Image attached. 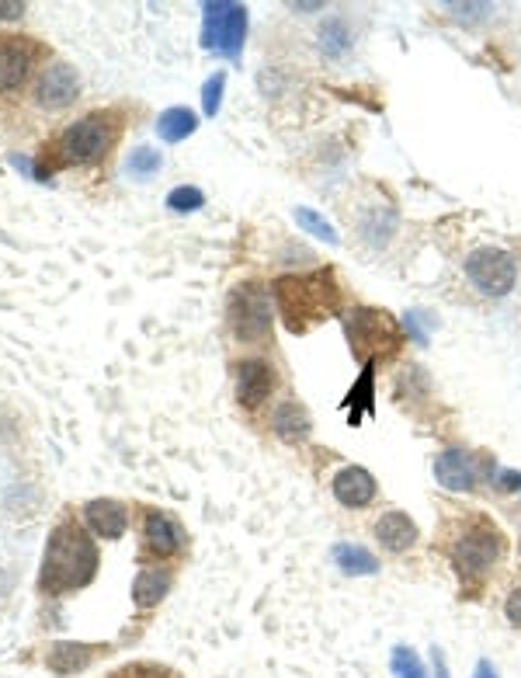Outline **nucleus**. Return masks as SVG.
Masks as SVG:
<instances>
[{
  "label": "nucleus",
  "mask_w": 521,
  "mask_h": 678,
  "mask_svg": "<svg viewBox=\"0 0 521 678\" xmlns=\"http://www.w3.org/2000/svg\"><path fill=\"white\" fill-rule=\"evenodd\" d=\"M98 574V546L80 522H60L42 560V588L53 595L84 588Z\"/></svg>",
  "instance_id": "nucleus-1"
},
{
  "label": "nucleus",
  "mask_w": 521,
  "mask_h": 678,
  "mask_svg": "<svg viewBox=\"0 0 521 678\" xmlns=\"http://www.w3.org/2000/svg\"><path fill=\"white\" fill-rule=\"evenodd\" d=\"M271 296H275V306L285 317V324H289V331L299 334L337 310L341 289H337L330 272H310V275H282L271 286Z\"/></svg>",
  "instance_id": "nucleus-2"
},
{
  "label": "nucleus",
  "mask_w": 521,
  "mask_h": 678,
  "mask_svg": "<svg viewBox=\"0 0 521 678\" xmlns=\"http://www.w3.org/2000/svg\"><path fill=\"white\" fill-rule=\"evenodd\" d=\"M115 133L108 129V115L94 112L84 115L80 122L66 126L60 136L46 147V160L53 157V167H73V164H94L98 157H105L112 147Z\"/></svg>",
  "instance_id": "nucleus-3"
},
{
  "label": "nucleus",
  "mask_w": 521,
  "mask_h": 678,
  "mask_svg": "<svg viewBox=\"0 0 521 678\" xmlns=\"http://www.w3.org/2000/svg\"><path fill=\"white\" fill-rule=\"evenodd\" d=\"M449 553H452V564H456V571L462 574V578L480 581V578H487L490 567L501 560L504 536H501V529H497L494 522L473 519L466 526V532L456 536V543H452Z\"/></svg>",
  "instance_id": "nucleus-4"
},
{
  "label": "nucleus",
  "mask_w": 521,
  "mask_h": 678,
  "mask_svg": "<svg viewBox=\"0 0 521 678\" xmlns=\"http://www.w3.org/2000/svg\"><path fill=\"white\" fill-rule=\"evenodd\" d=\"M247 35V7L233 4V0H219V4L202 7V46L212 53L237 60L244 49Z\"/></svg>",
  "instance_id": "nucleus-5"
},
{
  "label": "nucleus",
  "mask_w": 521,
  "mask_h": 678,
  "mask_svg": "<svg viewBox=\"0 0 521 678\" xmlns=\"http://www.w3.org/2000/svg\"><path fill=\"white\" fill-rule=\"evenodd\" d=\"M226 317L240 341H264L271 334V293L261 282H244L230 293Z\"/></svg>",
  "instance_id": "nucleus-6"
},
{
  "label": "nucleus",
  "mask_w": 521,
  "mask_h": 678,
  "mask_svg": "<svg viewBox=\"0 0 521 678\" xmlns=\"http://www.w3.org/2000/svg\"><path fill=\"white\" fill-rule=\"evenodd\" d=\"M466 279L473 282L483 296L501 300V296H508L511 289H515L518 261L515 254L504 251V247H494V244L476 247V251L466 254Z\"/></svg>",
  "instance_id": "nucleus-7"
},
{
  "label": "nucleus",
  "mask_w": 521,
  "mask_h": 678,
  "mask_svg": "<svg viewBox=\"0 0 521 678\" xmlns=\"http://www.w3.org/2000/svg\"><path fill=\"white\" fill-rule=\"evenodd\" d=\"M348 341L351 352L358 359L372 362L376 355L393 352L400 345V327L386 310H372V306H362L348 317Z\"/></svg>",
  "instance_id": "nucleus-8"
},
{
  "label": "nucleus",
  "mask_w": 521,
  "mask_h": 678,
  "mask_svg": "<svg viewBox=\"0 0 521 678\" xmlns=\"http://www.w3.org/2000/svg\"><path fill=\"white\" fill-rule=\"evenodd\" d=\"M77 91H80L77 70L66 67V63H53V67H46V74L39 77V84H35V101H39L42 108H49V112H60V108L77 101Z\"/></svg>",
  "instance_id": "nucleus-9"
},
{
  "label": "nucleus",
  "mask_w": 521,
  "mask_h": 678,
  "mask_svg": "<svg viewBox=\"0 0 521 678\" xmlns=\"http://www.w3.org/2000/svg\"><path fill=\"white\" fill-rule=\"evenodd\" d=\"M143 539H146V553H153L157 560H167L174 553L185 550V529L171 519L160 508H150L143 519Z\"/></svg>",
  "instance_id": "nucleus-10"
},
{
  "label": "nucleus",
  "mask_w": 521,
  "mask_h": 678,
  "mask_svg": "<svg viewBox=\"0 0 521 678\" xmlns=\"http://www.w3.org/2000/svg\"><path fill=\"white\" fill-rule=\"evenodd\" d=\"M435 477L449 491H473L476 480H480V463L466 449H445L435 459Z\"/></svg>",
  "instance_id": "nucleus-11"
},
{
  "label": "nucleus",
  "mask_w": 521,
  "mask_h": 678,
  "mask_svg": "<svg viewBox=\"0 0 521 678\" xmlns=\"http://www.w3.org/2000/svg\"><path fill=\"white\" fill-rule=\"evenodd\" d=\"M275 390V366L264 359H247L237 366V400L244 407H261Z\"/></svg>",
  "instance_id": "nucleus-12"
},
{
  "label": "nucleus",
  "mask_w": 521,
  "mask_h": 678,
  "mask_svg": "<svg viewBox=\"0 0 521 678\" xmlns=\"http://www.w3.org/2000/svg\"><path fill=\"white\" fill-rule=\"evenodd\" d=\"M32 56L35 49L25 39H14V35H0V94H11L25 84L28 70H32Z\"/></svg>",
  "instance_id": "nucleus-13"
},
{
  "label": "nucleus",
  "mask_w": 521,
  "mask_h": 678,
  "mask_svg": "<svg viewBox=\"0 0 521 678\" xmlns=\"http://www.w3.org/2000/svg\"><path fill=\"white\" fill-rule=\"evenodd\" d=\"M330 491H334V498L341 501L344 508H365L376 498V477H372L365 466H344V470H337L334 480H330Z\"/></svg>",
  "instance_id": "nucleus-14"
},
{
  "label": "nucleus",
  "mask_w": 521,
  "mask_h": 678,
  "mask_svg": "<svg viewBox=\"0 0 521 678\" xmlns=\"http://www.w3.org/2000/svg\"><path fill=\"white\" fill-rule=\"evenodd\" d=\"M84 522L91 526V532H98L101 539H119L129 529V512L126 505L112 498H94L84 505Z\"/></svg>",
  "instance_id": "nucleus-15"
},
{
  "label": "nucleus",
  "mask_w": 521,
  "mask_h": 678,
  "mask_svg": "<svg viewBox=\"0 0 521 678\" xmlns=\"http://www.w3.org/2000/svg\"><path fill=\"white\" fill-rule=\"evenodd\" d=\"M376 543L386 553H407L417 543V526L403 512H383L376 519Z\"/></svg>",
  "instance_id": "nucleus-16"
},
{
  "label": "nucleus",
  "mask_w": 521,
  "mask_h": 678,
  "mask_svg": "<svg viewBox=\"0 0 521 678\" xmlns=\"http://www.w3.org/2000/svg\"><path fill=\"white\" fill-rule=\"evenodd\" d=\"M355 49V28L344 14H330V18L320 25V53L327 60H341Z\"/></svg>",
  "instance_id": "nucleus-17"
},
{
  "label": "nucleus",
  "mask_w": 521,
  "mask_h": 678,
  "mask_svg": "<svg viewBox=\"0 0 521 678\" xmlns=\"http://www.w3.org/2000/svg\"><path fill=\"white\" fill-rule=\"evenodd\" d=\"M271 428H275L282 439L299 442L310 435L313 421H310V414H306V407H299L296 400H285V404H278L275 414H271Z\"/></svg>",
  "instance_id": "nucleus-18"
},
{
  "label": "nucleus",
  "mask_w": 521,
  "mask_h": 678,
  "mask_svg": "<svg viewBox=\"0 0 521 678\" xmlns=\"http://www.w3.org/2000/svg\"><path fill=\"white\" fill-rule=\"evenodd\" d=\"M167 588H171V574L160 571V567H146V571L136 574V585H132V602H136L139 609H153V605H157L167 595Z\"/></svg>",
  "instance_id": "nucleus-19"
},
{
  "label": "nucleus",
  "mask_w": 521,
  "mask_h": 678,
  "mask_svg": "<svg viewBox=\"0 0 521 678\" xmlns=\"http://www.w3.org/2000/svg\"><path fill=\"white\" fill-rule=\"evenodd\" d=\"M334 564L341 567L344 574H351V578H365V574L379 571L376 553H369L365 546H358V543H337L334 546Z\"/></svg>",
  "instance_id": "nucleus-20"
},
{
  "label": "nucleus",
  "mask_w": 521,
  "mask_h": 678,
  "mask_svg": "<svg viewBox=\"0 0 521 678\" xmlns=\"http://www.w3.org/2000/svg\"><path fill=\"white\" fill-rule=\"evenodd\" d=\"M195 129H198V119L192 108H167V112H160V119H157V136L164 143L188 140Z\"/></svg>",
  "instance_id": "nucleus-21"
},
{
  "label": "nucleus",
  "mask_w": 521,
  "mask_h": 678,
  "mask_svg": "<svg viewBox=\"0 0 521 678\" xmlns=\"http://www.w3.org/2000/svg\"><path fill=\"white\" fill-rule=\"evenodd\" d=\"M94 658V647L87 644H53L49 647V668L60 675H70V672H80V668H87Z\"/></svg>",
  "instance_id": "nucleus-22"
},
{
  "label": "nucleus",
  "mask_w": 521,
  "mask_h": 678,
  "mask_svg": "<svg viewBox=\"0 0 521 678\" xmlns=\"http://www.w3.org/2000/svg\"><path fill=\"white\" fill-rule=\"evenodd\" d=\"M358 226H362V237L369 240L372 247H383V244H390V237L396 230V213L390 206H372L369 216L358 220Z\"/></svg>",
  "instance_id": "nucleus-23"
},
{
  "label": "nucleus",
  "mask_w": 521,
  "mask_h": 678,
  "mask_svg": "<svg viewBox=\"0 0 521 678\" xmlns=\"http://www.w3.org/2000/svg\"><path fill=\"white\" fill-rule=\"evenodd\" d=\"M160 153L157 150H150V147H136L129 153V160H126V171L132 174V178H139V181H146L150 174H157L160 171Z\"/></svg>",
  "instance_id": "nucleus-24"
},
{
  "label": "nucleus",
  "mask_w": 521,
  "mask_h": 678,
  "mask_svg": "<svg viewBox=\"0 0 521 678\" xmlns=\"http://www.w3.org/2000/svg\"><path fill=\"white\" fill-rule=\"evenodd\" d=\"M296 223L303 226L306 233H313V237L327 240V244H337V240H341V237H337V230L324 220V216L313 213V209H306V206H299V209H296Z\"/></svg>",
  "instance_id": "nucleus-25"
},
{
  "label": "nucleus",
  "mask_w": 521,
  "mask_h": 678,
  "mask_svg": "<svg viewBox=\"0 0 521 678\" xmlns=\"http://www.w3.org/2000/svg\"><path fill=\"white\" fill-rule=\"evenodd\" d=\"M167 206H171L174 213H195V209L205 206V195H202V188H195V185H178L171 195H167Z\"/></svg>",
  "instance_id": "nucleus-26"
},
{
  "label": "nucleus",
  "mask_w": 521,
  "mask_h": 678,
  "mask_svg": "<svg viewBox=\"0 0 521 678\" xmlns=\"http://www.w3.org/2000/svg\"><path fill=\"white\" fill-rule=\"evenodd\" d=\"M372 400H376V390H372V362H365V373L358 379V386L348 393V404L355 407L351 411V421L358 418V407H365V411H372Z\"/></svg>",
  "instance_id": "nucleus-27"
},
{
  "label": "nucleus",
  "mask_w": 521,
  "mask_h": 678,
  "mask_svg": "<svg viewBox=\"0 0 521 678\" xmlns=\"http://www.w3.org/2000/svg\"><path fill=\"white\" fill-rule=\"evenodd\" d=\"M223 87H226V74H223V70L205 80V87H202V108H205V115H209V119H216L219 105H223Z\"/></svg>",
  "instance_id": "nucleus-28"
},
{
  "label": "nucleus",
  "mask_w": 521,
  "mask_h": 678,
  "mask_svg": "<svg viewBox=\"0 0 521 678\" xmlns=\"http://www.w3.org/2000/svg\"><path fill=\"white\" fill-rule=\"evenodd\" d=\"M393 672L400 678H428L424 675L421 658H417L414 651H407V647H396L393 651Z\"/></svg>",
  "instance_id": "nucleus-29"
},
{
  "label": "nucleus",
  "mask_w": 521,
  "mask_h": 678,
  "mask_svg": "<svg viewBox=\"0 0 521 678\" xmlns=\"http://www.w3.org/2000/svg\"><path fill=\"white\" fill-rule=\"evenodd\" d=\"M504 616H508L511 626H518L521 630V585L511 588V595L504 599Z\"/></svg>",
  "instance_id": "nucleus-30"
},
{
  "label": "nucleus",
  "mask_w": 521,
  "mask_h": 678,
  "mask_svg": "<svg viewBox=\"0 0 521 678\" xmlns=\"http://www.w3.org/2000/svg\"><path fill=\"white\" fill-rule=\"evenodd\" d=\"M25 14V4L18 0H0V18H21Z\"/></svg>",
  "instance_id": "nucleus-31"
},
{
  "label": "nucleus",
  "mask_w": 521,
  "mask_h": 678,
  "mask_svg": "<svg viewBox=\"0 0 521 678\" xmlns=\"http://www.w3.org/2000/svg\"><path fill=\"white\" fill-rule=\"evenodd\" d=\"M473 678H497V672H494V665H490V661H480V665H476V672H473Z\"/></svg>",
  "instance_id": "nucleus-32"
}]
</instances>
